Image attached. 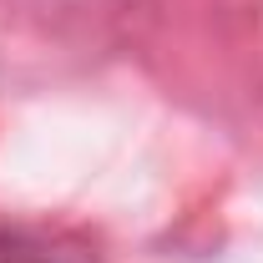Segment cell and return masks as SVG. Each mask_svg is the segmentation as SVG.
<instances>
[{
	"mask_svg": "<svg viewBox=\"0 0 263 263\" xmlns=\"http://www.w3.org/2000/svg\"><path fill=\"white\" fill-rule=\"evenodd\" d=\"M0 263H101L97 243L71 228L0 223Z\"/></svg>",
	"mask_w": 263,
	"mask_h": 263,
	"instance_id": "cell-1",
	"label": "cell"
}]
</instances>
